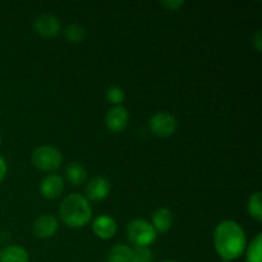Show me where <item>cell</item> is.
I'll list each match as a JSON object with an SVG mask.
<instances>
[{"instance_id": "obj_25", "label": "cell", "mask_w": 262, "mask_h": 262, "mask_svg": "<svg viewBox=\"0 0 262 262\" xmlns=\"http://www.w3.org/2000/svg\"><path fill=\"white\" fill-rule=\"evenodd\" d=\"M0 145H2V135H0Z\"/></svg>"}, {"instance_id": "obj_7", "label": "cell", "mask_w": 262, "mask_h": 262, "mask_svg": "<svg viewBox=\"0 0 262 262\" xmlns=\"http://www.w3.org/2000/svg\"><path fill=\"white\" fill-rule=\"evenodd\" d=\"M86 199L91 200V201H102V200L106 199L107 196L112 192V183L107 178L105 177H95L91 181L87 183L86 189Z\"/></svg>"}, {"instance_id": "obj_21", "label": "cell", "mask_w": 262, "mask_h": 262, "mask_svg": "<svg viewBox=\"0 0 262 262\" xmlns=\"http://www.w3.org/2000/svg\"><path fill=\"white\" fill-rule=\"evenodd\" d=\"M161 5L165 8L166 10H178L179 8H182L184 5V2H174V0H165V2H161Z\"/></svg>"}, {"instance_id": "obj_5", "label": "cell", "mask_w": 262, "mask_h": 262, "mask_svg": "<svg viewBox=\"0 0 262 262\" xmlns=\"http://www.w3.org/2000/svg\"><path fill=\"white\" fill-rule=\"evenodd\" d=\"M148 127L150 130L155 136L161 138L171 137V136L176 133L177 128H178V123L174 115H171L170 113L161 112L156 113L151 117L150 122H148Z\"/></svg>"}, {"instance_id": "obj_11", "label": "cell", "mask_w": 262, "mask_h": 262, "mask_svg": "<svg viewBox=\"0 0 262 262\" xmlns=\"http://www.w3.org/2000/svg\"><path fill=\"white\" fill-rule=\"evenodd\" d=\"M64 181L58 174H49L41 181L40 192L48 200L58 199L64 191Z\"/></svg>"}, {"instance_id": "obj_24", "label": "cell", "mask_w": 262, "mask_h": 262, "mask_svg": "<svg viewBox=\"0 0 262 262\" xmlns=\"http://www.w3.org/2000/svg\"><path fill=\"white\" fill-rule=\"evenodd\" d=\"M163 262H178V261H174V260H166V261H163Z\"/></svg>"}, {"instance_id": "obj_14", "label": "cell", "mask_w": 262, "mask_h": 262, "mask_svg": "<svg viewBox=\"0 0 262 262\" xmlns=\"http://www.w3.org/2000/svg\"><path fill=\"white\" fill-rule=\"evenodd\" d=\"M66 177L73 186H81L87 181V171L81 164L71 163L66 168Z\"/></svg>"}, {"instance_id": "obj_4", "label": "cell", "mask_w": 262, "mask_h": 262, "mask_svg": "<svg viewBox=\"0 0 262 262\" xmlns=\"http://www.w3.org/2000/svg\"><path fill=\"white\" fill-rule=\"evenodd\" d=\"M31 161L33 166L42 171H54L63 163V155L60 151L54 146L42 145L37 146L32 151Z\"/></svg>"}, {"instance_id": "obj_2", "label": "cell", "mask_w": 262, "mask_h": 262, "mask_svg": "<svg viewBox=\"0 0 262 262\" xmlns=\"http://www.w3.org/2000/svg\"><path fill=\"white\" fill-rule=\"evenodd\" d=\"M59 215L69 228H83L92 217V207L89 200L79 193L68 194L61 201Z\"/></svg>"}, {"instance_id": "obj_20", "label": "cell", "mask_w": 262, "mask_h": 262, "mask_svg": "<svg viewBox=\"0 0 262 262\" xmlns=\"http://www.w3.org/2000/svg\"><path fill=\"white\" fill-rule=\"evenodd\" d=\"M130 262H152V252L148 247H135Z\"/></svg>"}, {"instance_id": "obj_16", "label": "cell", "mask_w": 262, "mask_h": 262, "mask_svg": "<svg viewBox=\"0 0 262 262\" xmlns=\"http://www.w3.org/2000/svg\"><path fill=\"white\" fill-rule=\"evenodd\" d=\"M247 262H262V234L256 235L246 251Z\"/></svg>"}, {"instance_id": "obj_3", "label": "cell", "mask_w": 262, "mask_h": 262, "mask_svg": "<svg viewBox=\"0 0 262 262\" xmlns=\"http://www.w3.org/2000/svg\"><path fill=\"white\" fill-rule=\"evenodd\" d=\"M127 238L135 247H148L158 238L155 228L145 219H135L127 225Z\"/></svg>"}, {"instance_id": "obj_6", "label": "cell", "mask_w": 262, "mask_h": 262, "mask_svg": "<svg viewBox=\"0 0 262 262\" xmlns=\"http://www.w3.org/2000/svg\"><path fill=\"white\" fill-rule=\"evenodd\" d=\"M129 120L128 110L122 105H115L112 109L107 110L105 115V124L106 128L113 133H119L125 129Z\"/></svg>"}, {"instance_id": "obj_19", "label": "cell", "mask_w": 262, "mask_h": 262, "mask_svg": "<svg viewBox=\"0 0 262 262\" xmlns=\"http://www.w3.org/2000/svg\"><path fill=\"white\" fill-rule=\"evenodd\" d=\"M106 99L107 101L112 102V104L120 105L125 100V92L122 87L119 86H110L109 89L106 90Z\"/></svg>"}, {"instance_id": "obj_1", "label": "cell", "mask_w": 262, "mask_h": 262, "mask_svg": "<svg viewBox=\"0 0 262 262\" xmlns=\"http://www.w3.org/2000/svg\"><path fill=\"white\" fill-rule=\"evenodd\" d=\"M214 246L222 260H237L247 247L245 230L234 220H223L214 230Z\"/></svg>"}, {"instance_id": "obj_9", "label": "cell", "mask_w": 262, "mask_h": 262, "mask_svg": "<svg viewBox=\"0 0 262 262\" xmlns=\"http://www.w3.org/2000/svg\"><path fill=\"white\" fill-rule=\"evenodd\" d=\"M58 220L55 216L49 214H42L35 220L33 223V233L37 238L41 239H48L55 235V233L58 232Z\"/></svg>"}, {"instance_id": "obj_18", "label": "cell", "mask_w": 262, "mask_h": 262, "mask_svg": "<svg viewBox=\"0 0 262 262\" xmlns=\"http://www.w3.org/2000/svg\"><path fill=\"white\" fill-rule=\"evenodd\" d=\"M64 37H66V40L68 42L79 43L86 37V31H84V28L82 26L73 23V25H69L64 30Z\"/></svg>"}, {"instance_id": "obj_23", "label": "cell", "mask_w": 262, "mask_h": 262, "mask_svg": "<svg viewBox=\"0 0 262 262\" xmlns=\"http://www.w3.org/2000/svg\"><path fill=\"white\" fill-rule=\"evenodd\" d=\"M252 45L255 46V49L257 51H261L262 49V36H261V31H257V32L253 35L252 37Z\"/></svg>"}, {"instance_id": "obj_8", "label": "cell", "mask_w": 262, "mask_h": 262, "mask_svg": "<svg viewBox=\"0 0 262 262\" xmlns=\"http://www.w3.org/2000/svg\"><path fill=\"white\" fill-rule=\"evenodd\" d=\"M33 30L36 33L46 38L55 37L60 32V20L51 14H43L36 18L33 22Z\"/></svg>"}, {"instance_id": "obj_15", "label": "cell", "mask_w": 262, "mask_h": 262, "mask_svg": "<svg viewBox=\"0 0 262 262\" xmlns=\"http://www.w3.org/2000/svg\"><path fill=\"white\" fill-rule=\"evenodd\" d=\"M132 258V248L127 245H115L109 251L107 261L109 262H130Z\"/></svg>"}, {"instance_id": "obj_13", "label": "cell", "mask_w": 262, "mask_h": 262, "mask_svg": "<svg viewBox=\"0 0 262 262\" xmlns=\"http://www.w3.org/2000/svg\"><path fill=\"white\" fill-rule=\"evenodd\" d=\"M0 262H30V255L20 246H8L0 251Z\"/></svg>"}, {"instance_id": "obj_10", "label": "cell", "mask_w": 262, "mask_h": 262, "mask_svg": "<svg viewBox=\"0 0 262 262\" xmlns=\"http://www.w3.org/2000/svg\"><path fill=\"white\" fill-rule=\"evenodd\" d=\"M92 230L100 239H112L118 230L117 222L109 215H100L92 223Z\"/></svg>"}, {"instance_id": "obj_22", "label": "cell", "mask_w": 262, "mask_h": 262, "mask_svg": "<svg viewBox=\"0 0 262 262\" xmlns=\"http://www.w3.org/2000/svg\"><path fill=\"white\" fill-rule=\"evenodd\" d=\"M8 174V164L5 161V159L0 155V182H3L5 179Z\"/></svg>"}, {"instance_id": "obj_12", "label": "cell", "mask_w": 262, "mask_h": 262, "mask_svg": "<svg viewBox=\"0 0 262 262\" xmlns=\"http://www.w3.org/2000/svg\"><path fill=\"white\" fill-rule=\"evenodd\" d=\"M151 224L155 228L156 233L164 234V233L169 232L171 225H173V214L166 207H159L152 214V223Z\"/></svg>"}, {"instance_id": "obj_17", "label": "cell", "mask_w": 262, "mask_h": 262, "mask_svg": "<svg viewBox=\"0 0 262 262\" xmlns=\"http://www.w3.org/2000/svg\"><path fill=\"white\" fill-rule=\"evenodd\" d=\"M247 210L251 217L256 220V222H262V206H261V192L257 191L252 193L248 199L247 202Z\"/></svg>"}]
</instances>
